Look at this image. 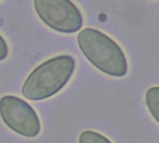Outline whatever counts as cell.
I'll return each mask as SVG.
<instances>
[{
    "instance_id": "1",
    "label": "cell",
    "mask_w": 159,
    "mask_h": 143,
    "mask_svg": "<svg viewBox=\"0 0 159 143\" xmlns=\"http://www.w3.org/2000/svg\"><path fill=\"white\" fill-rule=\"evenodd\" d=\"M76 68V61L70 54H59L37 65L26 77L22 94L32 101L50 98L71 80Z\"/></svg>"
},
{
    "instance_id": "8",
    "label": "cell",
    "mask_w": 159,
    "mask_h": 143,
    "mask_svg": "<svg viewBox=\"0 0 159 143\" xmlns=\"http://www.w3.org/2000/svg\"><path fill=\"white\" fill-rule=\"evenodd\" d=\"M0 1H1V0H0Z\"/></svg>"
},
{
    "instance_id": "4",
    "label": "cell",
    "mask_w": 159,
    "mask_h": 143,
    "mask_svg": "<svg viewBox=\"0 0 159 143\" xmlns=\"http://www.w3.org/2000/svg\"><path fill=\"white\" fill-rule=\"evenodd\" d=\"M0 118L14 133L28 138L37 137L41 131L40 119L25 100L11 95L0 98Z\"/></svg>"
},
{
    "instance_id": "3",
    "label": "cell",
    "mask_w": 159,
    "mask_h": 143,
    "mask_svg": "<svg viewBox=\"0 0 159 143\" xmlns=\"http://www.w3.org/2000/svg\"><path fill=\"white\" fill-rule=\"evenodd\" d=\"M39 20L61 34H74L84 25V15L72 0H33Z\"/></svg>"
},
{
    "instance_id": "7",
    "label": "cell",
    "mask_w": 159,
    "mask_h": 143,
    "mask_svg": "<svg viewBox=\"0 0 159 143\" xmlns=\"http://www.w3.org/2000/svg\"><path fill=\"white\" fill-rule=\"evenodd\" d=\"M10 53V48L7 40L0 34V62L7 59Z\"/></svg>"
},
{
    "instance_id": "5",
    "label": "cell",
    "mask_w": 159,
    "mask_h": 143,
    "mask_svg": "<svg viewBox=\"0 0 159 143\" xmlns=\"http://www.w3.org/2000/svg\"><path fill=\"white\" fill-rule=\"evenodd\" d=\"M145 104L152 117L159 123V86H152L146 91Z\"/></svg>"
},
{
    "instance_id": "6",
    "label": "cell",
    "mask_w": 159,
    "mask_h": 143,
    "mask_svg": "<svg viewBox=\"0 0 159 143\" xmlns=\"http://www.w3.org/2000/svg\"><path fill=\"white\" fill-rule=\"evenodd\" d=\"M79 143H112L104 135L94 131L84 130L79 136Z\"/></svg>"
},
{
    "instance_id": "2",
    "label": "cell",
    "mask_w": 159,
    "mask_h": 143,
    "mask_svg": "<svg viewBox=\"0 0 159 143\" xmlns=\"http://www.w3.org/2000/svg\"><path fill=\"white\" fill-rule=\"evenodd\" d=\"M78 46L84 56L100 72L123 78L128 72V62L122 47L104 32L86 27L77 36Z\"/></svg>"
}]
</instances>
